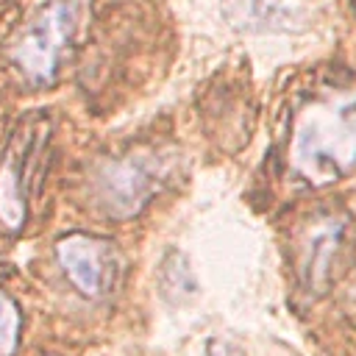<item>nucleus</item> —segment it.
Listing matches in <instances>:
<instances>
[{
  "label": "nucleus",
  "mask_w": 356,
  "mask_h": 356,
  "mask_svg": "<svg viewBox=\"0 0 356 356\" xmlns=\"http://www.w3.org/2000/svg\"><path fill=\"white\" fill-rule=\"evenodd\" d=\"M356 95L309 97L292 122V170L314 186L345 178L356 167Z\"/></svg>",
  "instance_id": "obj_1"
},
{
  "label": "nucleus",
  "mask_w": 356,
  "mask_h": 356,
  "mask_svg": "<svg viewBox=\"0 0 356 356\" xmlns=\"http://www.w3.org/2000/svg\"><path fill=\"white\" fill-rule=\"evenodd\" d=\"M86 0H42L6 44L17 75L33 86H50L78 39Z\"/></svg>",
  "instance_id": "obj_2"
},
{
  "label": "nucleus",
  "mask_w": 356,
  "mask_h": 356,
  "mask_svg": "<svg viewBox=\"0 0 356 356\" xmlns=\"http://www.w3.org/2000/svg\"><path fill=\"white\" fill-rule=\"evenodd\" d=\"M50 136V120L42 111L17 122L0 156V231L19 234L28 220L31 184Z\"/></svg>",
  "instance_id": "obj_3"
},
{
  "label": "nucleus",
  "mask_w": 356,
  "mask_h": 356,
  "mask_svg": "<svg viewBox=\"0 0 356 356\" xmlns=\"http://www.w3.org/2000/svg\"><path fill=\"white\" fill-rule=\"evenodd\" d=\"M56 259L70 284L86 298L106 295L117 281V256L103 236L67 234L56 242Z\"/></svg>",
  "instance_id": "obj_4"
},
{
  "label": "nucleus",
  "mask_w": 356,
  "mask_h": 356,
  "mask_svg": "<svg viewBox=\"0 0 356 356\" xmlns=\"http://www.w3.org/2000/svg\"><path fill=\"white\" fill-rule=\"evenodd\" d=\"M159 189V164L150 156L108 161L97 175V197L111 217H134Z\"/></svg>",
  "instance_id": "obj_5"
},
{
  "label": "nucleus",
  "mask_w": 356,
  "mask_h": 356,
  "mask_svg": "<svg viewBox=\"0 0 356 356\" xmlns=\"http://www.w3.org/2000/svg\"><path fill=\"white\" fill-rule=\"evenodd\" d=\"M342 231L345 222L334 214L317 220L309 231V239L303 245V259H300V270H303V281L309 286V292H325L328 281H331V264L334 256L339 250L342 242Z\"/></svg>",
  "instance_id": "obj_6"
},
{
  "label": "nucleus",
  "mask_w": 356,
  "mask_h": 356,
  "mask_svg": "<svg viewBox=\"0 0 356 356\" xmlns=\"http://www.w3.org/2000/svg\"><path fill=\"white\" fill-rule=\"evenodd\" d=\"M225 22L236 31H261L270 25L275 3L273 0H220Z\"/></svg>",
  "instance_id": "obj_7"
},
{
  "label": "nucleus",
  "mask_w": 356,
  "mask_h": 356,
  "mask_svg": "<svg viewBox=\"0 0 356 356\" xmlns=\"http://www.w3.org/2000/svg\"><path fill=\"white\" fill-rule=\"evenodd\" d=\"M19 331H22L19 306L6 289H0V356H14L19 345Z\"/></svg>",
  "instance_id": "obj_8"
},
{
  "label": "nucleus",
  "mask_w": 356,
  "mask_h": 356,
  "mask_svg": "<svg viewBox=\"0 0 356 356\" xmlns=\"http://www.w3.org/2000/svg\"><path fill=\"white\" fill-rule=\"evenodd\" d=\"M209 356H242L234 345H228V342H220V339H211L209 342Z\"/></svg>",
  "instance_id": "obj_9"
},
{
  "label": "nucleus",
  "mask_w": 356,
  "mask_h": 356,
  "mask_svg": "<svg viewBox=\"0 0 356 356\" xmlns=\"http://www.w3.org/2000/svg\"><path fill=\"white\" fill-rule=\"evenodd\" d=\"M353 11H356V0H353Z\"/></svg>",
  "instance_id": "obj_10"
}]
</instances>
